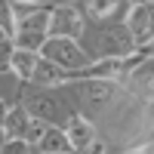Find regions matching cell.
<instances>
[{"label":"cell","mask_w":154,"mask_h":154,"mask_svg":"<svg viewBox=\"0 0 154 154\" xmlns=\"http://www.w3.org/2000/svg\"><path fill=\"white\" fill-rule=\"evenodd\" d=\"M49 37V9H31L19 12L16 28H12V43L22 49H37L40 53L43 40Z\"/></svg>","instance_id":"cell-1"},{"label":"cell","mask_w":154,"mask_h":154,"mask_svg":"<svg viewBox=\"0 0 154 154\" xmlns=\"http://www.w3.org/2000/svg\"><path fill=\"white\" fill-rule=\"evenodd\" d=\"M0 126H3L6 139H22V142H28V145H37V139H40L43 130H46V123L40 117H34L25 105H9Z\"/></svg>","instance_id":"cell-2"},{"label":"cell","mask_w":154,"mask_h":154,"mask_svg":"<svg viewBox=\"0 0 154 154\" xmlns=\"http://www.w3.org/2000/svg\"><path fill=\"white\" fill-rule=\"evenodd\" d=\"M40 56L46 62H53L56 68L62 71H71V68H83L89 56L80 49V43L71 40V37H46L43 46H40Z\"/></svg>","instance_id":"cell-3"},{"label":"cell","mask_w":154,"mask_h":154,"mask_svg":"<svg viewBox=\"0 0 154 154\" xmlns=\"http://www.w3.org/2000/svg\"><path fill=\"white\" fill-rule=\"evenodd\" d=\"M25 108H28L34 117H40L43 123H53V126L68 123L65 102L56 99L53 93H28V96H25Z\"/></svg>","instance_id":"cell-4"},{"label":"cell","mask_w":154,"mask_h":154,"mask_svg":"<svg viewBox=\"0 0 154 154\" xmlns=\"http://www.w3.org/2000/svg\"><path fill=\"white\" fill-rule=\"evenodd\" d=\"M126 31H130L133 43L142 46L154 37V0H142V3H133L126 12Z\"/></svg>","instance_id":"cell-5"},{"label":"cell","mask_w":154,"mask_h":154,"mask_svg":"<svg viewBox=\"0 0 154 154\" xmlns=\"http://www.w3.org/2000/svg\"><path fill=\"white\" fill-rule=\"evenodd\" d=\"M80 34H83V19L77 9H71V6L49 9V37H71V40H77Z\"/></svg>","instance_id":"cell-6"},{"label":"cell","mask_w":154,"mask_h":154,"mask_svg":"<svg viewBox=\"0 0 154 154\" xmlns=\"http://www.w3.org/2000/svg\"><path fill=\"white\" fill-rule=\"evenodd\" d=\"M37 151H40V154H74V145L68 142V136H65L62 126L46 123L43 136L37 139Z\"/></svg>","instance_id":"cell-7"},{"label":"cell","mask_w":154,"mask_h":154,"mask_svg":"<svg viewBox=\"0 0 154 154\" xmlns=\"http://www.w3.org/2000/svg\"><path fill=\"white\" fill-rule=\"evenodd\" d=\"M65 136H68V142L74 145V151H77V148H89V145L96 142V126L89 123L86 117H71Z\"/></svg>","instance_id":"cell-8"},{"label":"cell","mask_w":154,"mask_h":154,"mask_svg":"<svg viewBox=\"0 0 154 154\" xmlns=\"http://www.w3.org/2000/svg\"><path fill=\"white\" fill-rule=\"evenodd\" d=\"M40 62V53L37 49H22V46H12V56H9V68L16 71L22 80H31V74Z\"/></svg>","instance_id":"cell-9"},{"label":"cell","mask_w":154,"mask_h":154,"mask_svg":"<svg viewBox=\"0 0 154 154\" xmlns=\"http://www.w3.org/2000/svg\"><path fill=\"white\" fill-rule=\"evenodd\" d=\"M31 83L43 86V89L62 86V83H65V71H62V68H56L53 62H46V59L40 56V62H37V68H34V74H31Z\"/></svg>","instance_id":"cell-10"},{"label":"cell","mask_w":154,"mask_h":154,"mask_svg":"<svg viewBox=\"0 0 154 154\" xmlns=\"http://www.w3.org/2000/svg\"><path fill=\"white\" fill-rule=\"evenodd\" d=\"M77 89L83 93V99L89 102V105H102V102H108V99H111L114 83H111V80H102V77H96V80H83Z\"/></svg>","instance_id":"cell-11"},{"label":"cell","mask_w":154,"mask_h":154,"mask_svg":"<svg viewBox=\"0 0 154 154\" xmlns=\"http://www.w3.org/2000/svg\"><path fill=\"white\" fill-rule=\"evenodd\" d=\"M19 96H22V77L9 65L0 68V99H3L6 105H19Z\"/></svg>","instance_id":"cell-12"},{"label":"cell","mask_w":154,"mask_h":154,"mask_svg":"<svg viewBox=\"0 0 154 154\" xmlns=\"http://www.w3.org/2000/svg\"><path fill=\"white\" fill-rule=\"evenodd\" d=\"M102 43H105V56H130L136 46L130 31H108L102 34Z\"/></svg>","instance_id":"cell-13"},{"label":"cell","mask_w":154,"mask_h":154,"mask_svg":"<svg viewBox=\"0 0 154 154\" xmlns=\"http://www.w3.org/2000/svg\"><path fill=\"white\" fill-rule=\"evenodd\" d=\"M123 9V0H89L86 3V12L93 19H111Z\"/></svg>","instance_id":"cell-14"},{"label":"cell","mask_w":154,"mask_h":154,"mask_svg":"<svg viewBox=\"0 0 154 154\" xmlns=\"http://www.w3.org/2000/svg\"><path fill=\"white\" fill-rule=\"evenodd\" d=\"M0 28L12 37V28H16V9H12V0H0Z\"/></svg>","instance_id":"cell-15"},{"label":"cell","mask_w":154,"mask_h":154,"mask_svg":"<svg viewBox=\"0 0 154 154\" xmlns=\"http://www.w3.org/2000/svg\"><path fill=\"white\" fill-rule=\"evenodd\" d=\"M0 154H31V145L22 142V139H6L0 145Z\"/></svg>","instance_id":"cell-16"},{"label":"cell","mask_w":154,"mask_h":154,"mask_svg":"<svg viewBox=\"0 0 154 154\" xmlns=\"http://www.w3.org/2000/svg\"><path fill=\"white\" fill-rule=\"evenodd\" d=\"M89 154H108V151H105V145H99V142H93V145H89Z\"/></svg>","instance_id":"cell-17"},{"label":"cell","mask_w":154,"mask_h":154,"mask_svg":"<svg viewBox=\"0 0 154 154\" xmlns=\"http://www.w3.org/2000/svg\"><path fill=\"white\" fill-rule=\"evenodd\" d=\"M130 154H154V145H145V148H136V151H130Z\"/></svg>","instance_id":"cell-18"},{"label":"cell","mask_w":154,"mask_h":154,"mask_svg":"<svg viewBox=\"0 0 154 154\" xmlns=\"http://www.w3.org/2000/svg\"><path fill=\"white\" fill-rule=\"evenodd\" d=\"M6 108H9V105H6L3 99H0V123H3V117H6Z\"/></svg>","instance_id":"cell-19"},{"label":"cell","mask_w":154,"mask_h":154,"mask_svg":"<svg viewBox=\"0 0 154 154\" xmlns=\"http://www.w3.org/2000/svg\"><path fill=\"white\" fill-rule=\"evenodd\" d=\"M0 40H9V34H6V31H3V28H0Z\"/></svg>","instance_id":"cell-20"},{"label":"cell","mask_w":154,"mask_h":154,"mask_svg":"<svg viewBox=\"0 0 154 154\" xmlns=\"http://www.w3.org/2000/svg\"><path fill=\"white\" fill-rule=\"evenodd\" d=\"M12 3H37V0H12Z\"/></svg>","instance_id":"cell-21"},{"label":"cell","mask_w":154,"mask_h":154,"mask_svg":"<svg viewBox=\"0 0 154 154\" xmlns=\"http://www.w3.org/2000/svg\"><path fill=\"white\" fill-rule=\"evenodd\" d=\"M133 3H142V0H133Z\"/></svg>","instance_id":"cell-22"}]
</instances>
